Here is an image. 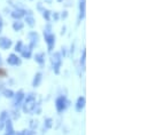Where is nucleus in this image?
<instances>
[{
	"instance_id": "f257e3e1",
	"label": "nucleus",
	"mask_w": 148,
	"mask_h": 135,
	"mask_svg": "<svg viewBox=\"0 0 148 135\" xmlns=\"http://www.w3.org/2000/svg\"><path fill=\"white\" fill-rule=\"evenodd\" d=\"M36 108V96L34 94H29L23 104V111L25 113H32Z\"/></svg>"
},
{
	"instance_id": "f03ea898",
	"label": "nucleus",
	"mask_w": 148,
	"mask_h": 135,
	"mask_svg": "<svg viewBox=\"0 0 148 135\" xmlns=\"http://www.w3.org/2000/svg\"><path fill=\"white\" fill-rule=\"evenodd\" d=\"M44 35H45V40L47 42V46H48V52H52L53 47H54V44H55V35L51 32V27L47 25L46 30L44 31Z\"/></svg>"
},
{
	"instance_id": "7ed1b4c3",
	"label": "nucleus",
	"mask_w": 148,
	"mask_h": 135,
	"mask_svg": "<svg viewBox=\"0 0 148 135\" xmlns=\"http://www.w3.org/2000/svg\"><path fill=\"white\" fill-rule=\"evenodd\" d=\"M61 63H62L61 54L60 53H54V55L52 56V67H53V70L56 74H59V72H60Z\"/></svg>"
},
{
	"instance_id": "20e7f679",
	"label": "nucleus",
	"mask_w": 148,
	"mask_h": 135,
	"mask_svg": "<svg viewBox=\"0 0 148 135\" xmlns=\"http://www.w3.org/2000/svg\"><path fill=\"white\" fill-rule=\"evenodd\" d=\"M55 105H56V110L59 112H61L68 106V101L64 96H60V97H58V100L55 102Z\"/></svg>"
},
{
	"instance_id": "39448f33",
	"label": "nucleus",
	"mask_w": 148,
	"mask_h": 135,
	"mask_svg": "<svg viewBox=\"0 0 148 135\" xmlns=\"http://www.w3.org/2000/svg\"><path fill=\"white\" fill-rule=\"evenodd\" d=\"M12 46V40L6 38V37H1L0 38V47L2 49H8Z\"/></svg>"
},
{
	"instance_id": "423d86ee",
	"label": "nucleus",
	"mask_w": 148,
	"mask_h": 135,
	"mask_svg": "<svg viewBox=\"0 0 148 135\" xmlns=\"http://www.w3.org/2000/svg\"><path fill=\"white\" fill-rule=\"evenodd\" d=\"M7 62L10 64V65H18L21 64V60L15 55V54H10L7 59Z\"/></svg>"
},
{
	"instance_id": "0eeeda50",
	"label": "nucleus",
	"mask_w": 148,
	"mask_h": 135,
	"mask_svg": "<svg viewBox=\"0 0 148 135\" xmlns=\"http://www.w3.org/2000/svg\"><path fill=\"white\" fill-rule=\"evenodd\" d=\"M85 0H80L79 1V18L83 20L85 17Z\"/></svg>"
},
{
	"instance_id": "6e6552de",
	"label": "nucleus",
	"mask_w": 148,
	"mask_h": 135,
	"mask_svg": "<svg viewBox=\"0 0 148 135\" xmlns=\"http://www.w3.org/2000/svg\"><path fill=\"white\" fill-rule=\"evenodd\" d=\"M29 37H30V40H31V44H30L29 47L30 48H34L38 42V34L36 32H31V33L29 34Z\"/></svg>"
},
{
	"instance_id": "1a4fd4ad",
	"label": "nucleus",
	"mask_w": 148,
	"mask_h": 135,
	"mask_svg": "<svg viewBox=\"0 0 148 135\" xmlns=\"http://www.w3.org/2000/svg\"><path fill=\"white\" fill-rule=\"evenodd\" d=\"M84 106H85V97L80 96L78 99V101H77V104H76V110L77 111H82L84 109Z\"/></svg>"
},
{
	"instance_id": "9d476101",
	"label": "nucleus",
	"mask_w": 148,
	"mask_h": 135,
	"mask_svg": "<svg viewBox=\"0 0 148 135\" xmlns=\"http://www.w3.org/2000/svg\"><path fill=\"white\" fill-rule=\"evenodd\" d=\"M25 15V10H23V9H17V10H15V12H13L12 13V16L14 17V18H21V17H23Z\"/></svg>"
},
{
	"instance_id": "9b49d317",
	"label": "nucleus",
	"mask_w": 148,
	"mask_h": 135,
	"mask_svg": "<svg viewBox=\"0 0 148 135\" xmlns=\"http://www.w3.org/2000/svg\"><path fill=\"white\" fill-rule=\"evenodd\" d=\"M6 128H7V132H6V135H13L14 134V128H13V124L10 120H6Z\"/></svg>"
},
{
	"instance_id": "f8f14e48",
	"label": "nucleus",
	"mask_w": 148,
	"mask_h": 135,
	"mask_svg": "<svg viewBox=\"0 0 148 135\" xmlns=\"http://www.w3.org/2000/svg\"><path fill=\"white\" fill-rule=\"evenodd\" d=\"M23 97H24V94H23L22 91H20V92L16 94V96H15V106H18V105H20V103L22 102Z\"/></svg>"
},
{
	"instance_id": "ddd939ff",
	"label": "nucleus",
	"mask_w": 148,
	"mask_h": 135,
	"mask_svg": "<svg viewBox=\"0 0 148 135\" xmlns=\"http://www.w3.org/2000/svg\"><path fill=\"white\" fill-rule=\"evenodd\" d=\"M31 48L30 47H23L22 48V50H21V53H22V56L23 57H27V59H29L30 56H31Z\"/></svg>"
},
{
	"instance_id": "4468645a",
	"label": "nucleus",
	"mask_w": 148,
	"mask_h": 135,
	"mask_svg": "<svg viewBox=\"0 0 148 135\" xmlns=\"http://www.w3.org/2000/svg\"><path fill=\"white\" fill-rule=\"evenodd\" d=\"M41 78H42L41 73H40V72H38L37 74L35 76V79H34V82H32L34 87H38V86L40 85V82H41Z\"/></svg>"
},
{
	"instance_id": "2eb2a0df",
	"label": "nucleus",
	"mask_w": 148,
	"mask_h": 135,
	"mask_svg": "<svg viewBox=\"0 0 148 135\" xmlns=\"http://www.w3.org/2000/svg\"><path fill=\"white\" fill-rule=\"evenodd\" d=\"M6 120H7V112L3 111L1 115H0V130L3 128L5 124H6Z\"/></svg>"
},
{
	"instance_id": "dca6fc26",
	"label": "nucleus",
	"mask_w": 148,
	"mask_h": 135,
	"mask_svg": "<svg viewBox=\"0 0 148 135\" xmlns=\"http://www.w3.org/2000/svg\"><path fill=\"white\" fill-rule=\"evenodd\" d=\"M35 60H36V62H38L39 64H42V63H44V61H45V55H44V53H39V54H36V56H35Z\"/></svg>"
},
{
	"instance_id": "f3484780",
	"label": "nucleus",
	"mask_w": 148,
	"mask_h": 135,
	"mask_svg": "<svg viewBox=\"0 0 148 135\" xmlns=\"http://www.w3.org/2000/svg\"><path fill=\"white\" fill-rule=\"evenodd\" d=\"M13 28H14V30H15V31H20V30H22V28H23V23H22V22L16 21V22H14Z\"/></svg>"
},
{
	"instance_id": "a211bd4d",
	"label": "nucleus",
	"mask_w": 148,
	"mask_h": 135,
	"mask_svg": "<svg viewBox=\"0 0 148 135\" xmlns=\"http://www.w3.org/2000/svg\"><path fill=\"white\" fill-rule=\"evenodd\" d=\"M25 22H27V23H28L30 27H34V25H35V18H34L32 16H27Z\"/></svg>"
},
{
	"instance_id": "6ab92c4d",
	"label": "nucleus",
	"mask_w": 148,
	"mask_h": 135,
	"mask_svg": "<svg viewBox=\"0 0 148 135\" xmlns=\"http://www.w3.org/2000/svg\"><path fill=\"white\" fill-rule=\"evenodd\" d=\"M3 95L6 96V97H13L14 96V93H13V91H10V89H6V91H3Z\"/></svg>"
},
{
	"instance_id": "aec40b11",
	"label": "nucleus",
	"mask_w": 148,
	"mask_h": 135,
	"mask_svg": "<svg viewBox=\"0 0 148 135\" xmlns=\"http://www.w3.org/2000/svg\"><path fill=\"white\" fill-rule=\"evenodd\" d=\"M85 60H86V50L84 49L83 50V56H82V60H80V63H82V67L85 69Z\"/></svg>"
},
{
	"instance_id": "412c9836",
	"label": "nucleus",
	"mask_w": 148,
	"mask_h": 135,
	"mask_svg": "<svg viewBox=\"0 0 148 135\" xmlns=\"http://www.w3.org/2000/svg\"><path fill=\"white\" fill-rule=\"evenodd\" d=\"M42 16H44L47 21H49V12H48L47 9H42Z\"/></svg>"
},
{
	"instance_id": "4be33fe9",
	"label": "nucleus",
	"mask_w": 148,
	"mask_h": 135,
	"mask_svg": "<svg viewBox=\"0 0 148 135\" xmlns=\"http://www.w3.org/2000/svg\"><path fill=\"white\" fill-rule=\"evenodd\" d=\"M22 48H23V44H22V41H18V42L16 44L15 50H17V52H21V50H22Z\"/></svg>"
},
{
	"instance_id": "5701e85b",
	"label": "nucleus",
	"mask_w": 148,
	"mask_h": 135,
	"mask_svg": "<svg viewBox=\"0 0 148 135\" xmlns=\"http://www.w3.org/2000/svg\"><path fill=\"white\" fill-rule=\"evenodd\" d=\"M51 126H52V119H49V118H48V119L46 120V127H47V128H49Z\"/></svg>"
},
{
	"instance_id": "b1692460",
	"label": "nucleus",
	"mask_w": 148,
	"mask_h": 135,
	"mask_svg": "<svg viewBox=\"0 0 148 135\" xmlns=\"http://www.w3.org/2000/svg\"><path fill=\"white\" fill-rule=\"evenodd\" d=\"M1 30H2V18L0 16V32H1Z\"/></svg>"
},
{
	"instance_id": "393cba45",
	"label": "nucleus",
	"mask_w": 148,
	"mask_h": 135,
	"mask_svg": "<svg viewBox=\"0 0 148 135\" xmlns=\"http://www.w3.org/2000/svg\"><path fill=\"white\" fill-rule=\"evenodd\" d=\"M16 135H25V134H24V131H23V132H21V133H17Z\"/></svg>"
},
{
	"instance_id": "a878e982",
	"label": "nucleus",
	"mask_w": 148,
	"mask_h": 135,
	"mask_svg": "<svg viewBox=\"0 0 148 135\" xmlns=\"http://www.w3.org/2000/svg\"><path fill=\"white\" fill-rule=\"evenodd\" d=\"M45 1H46L47 3H51V2H52V0H45Z\"/></svg>"
},
{
	"instance_id": "bb28decb",
	"label": "nucleus",
	"mask_w": 148,
	"mask_h": 135,
	"mask_svg": "<svg viewBox=\"0 0 148 135\" xmlns=\"http://www.w3.org/2000/svg\"><path fill=\"white\" fill-rule=\"evenodd\" d=\"M0 73H1V74H3V71H0Z\"/></svg>"
},
{
	"instance_id": "cd10ccee",
	"label": "nucleus",
	"mask_w": 148,
	"mask_h": 135,
	"mask_svg": "<svg viewBox=\"0 0 148 135\" xmlns=\"http://www.w3.org/2000/svg\"><path fill=\"white\" fill-rule=\"evenodd\" d=\"M0 63H1V60H0Z\"/></svg>"
}]
</instances>
